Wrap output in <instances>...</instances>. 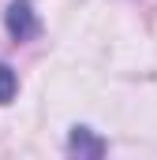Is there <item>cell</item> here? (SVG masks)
I'll return each instance as SVG.
<instances>
[{
  "label": "cell",
  "instance_id": "3",
  "mask_svg": "<svg viewBox=\"0 0 157 160\" xmlns=\"http://www.w3.org/2000/svg\"><path fill=\"white\" fill-rule=\"evenodd\" d=\"M15 93H19V78H15V71H11L8 63H0V104H11Z\"/></svg>",
  "mask_w": 157,
  "mask_h": 160
},
{
  "label": "cell",
  "instance_id": "1",
  "mask_svg": "<svg viewBox=\"0 0 157 160\" xmlns=\"http://www.w3.org/2000/svg\"><path fill=\"white\" fill-rule=\"evenodd\" d=\"M4 26L15 41H30L41 34V22H38V11L30 0H11L8 11H4Z\"/></svg>",
  "mask_w": 157,
  "mask_h": 160
},
{
  "label": "cell",
  "instance_id": "2",
  "mask_svg": "<svg viewBox=\"0 0 157 160\" xmlns=\"http://www.w3.org/2000/svg\"><path fill=\"white\" fill-rule=\"evenodd\" d=\"M68 153L71 157H101L105 153V142L90 134V127H71V138H68Z\"/></svg>",
  "mask_w": 157,
  "mask_h": 160
}]
</instances>
